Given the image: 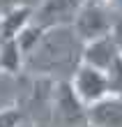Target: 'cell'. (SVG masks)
I'll list each match as a JSON object with an SVG mask.
<instances>
[{"label":"cell","mask_w":122,"mask_h":127,"mask_svg":"<svg viewBox=\"0 0 122 127\" xmlns=\"http://www.w3.org/2000/svg\"><path fill=\"white\" fill-rule=\"evenodd\" d=\"M85 127H92V125H85Z\"/></svg>","instance_id":"cell-13"},{"label":"cell","mask_w":122,"mask_h":127,"mask_svg":"<svg viewBox=\"0 0 122 127\" xmlns=\"http://www.w3.org/2000/svg\"><path fill=\"white\" fill-rule=\"evenodd\" d=\"M28 116L25 109L14 104V106H2L0 109V127H25Z\"/></svg>","instance_id":"cell-9"},{"label":"cell","mask_w":122,"mask_h":127,"mask_svg":"<svg viewBox=\"0 0 122 127\" xmlns=\"http://www.w3.org/2000/svg\"><path fill=\"white\" fill-rule=\"evenodd\" d=\"M23 63H25V58H23V53H21L16 39L0 44V72L19 74L21 69H23Z\"/></svg>","instance_id":"cell-8"},{"label":"cell","mask_w":122,"mask_h":127,"mask_svg":"<svg viewBox=\"0 0 122 127\" xmlns=\"http://www.w3.org/2000/svg\"><path fill=\"white\" fill-rule=\"evenodd\" d=\"M83 65H90L95 69H101L108 74L118 63H122V53L118 51L115 42L108 37H101V39H95L90 44H83V56H81Z\"/></svg>","instance_id":"cell-6"},{"label":"cell","mask_w":122,"mask_h":127,"mask_svg":"<svg viewBox=\"0 0 122 127\" xmlns=\"http://www.w3.org/2000/svg\"><path fill=\"white\" fill-rule=\"evenodd\" d=\"M88 125L92 127H122V97L111 95L88 109Z\"/></svg>","instance_id":"cell-7"},{"label":"cell","mask_w":122,"mask_h":127,"mask_svg":"<svg viewBox=\"0 0 122 127\" xmlns=\"http://www.w3.org/2000/svg\"><path fill=\"white\" fill-rule=\"evenodd\" d=\"M51 123H60L65 127H85L88 109L74 95L69 81H55L51 99Z\"/></svg>","instance_id":"cell-4"},{"label":"cell","mask_w":122,"mask_h":127,"mask_svg":"<svg viewBox=\"0 0 122 127\" xmlns=\"http://www.w3.org/2000/svg\"><path fill=\"white\" fill-rule=\"evenodd\" d=\"M111 5L113 0H83L81 2V9L72 23V30L83 44H90L95 39L111 35L113 21L118 16Z\"/></svg>","instance_id":"cell-2"},{"label":"cell","mask_w":122,"mask_h":127,"mask_svg":"<svg viewBox=\"0 0 122 127\" xmlns=\"http://www.w3.org/2000/svg\"><path fill=\"white\" fill-rule=\"evenodd\" d=\"M30 127H53L51 123H37V125H30Z\"/></svg>","instance_id":"cell-12"},{"label":"cell","mask_w":122,"mask_h":127,"mask_svg":"<svg viewBox=\"0 0 122 127\" xmlns=\"http://www.w3.org/2000/svg\"><path fill=\"white\" fill-rule=\"evenodd\" d=\"M42 0H0V12L16 9V7H25V9H35Z\"/></svg>","instance_id":"cell-10"},{"label":"cell","mask_w":122,"mask_h":127,"mask_svg":"<svg viewBox=\"0 0 122 127\" xmlns=\"http://www.w3.org/2000/svg\"><path fill=\"white\" fill-rule=\"evenodd\" d=\"M69 86H72L74 95L83 102V106H85V109L95 106V104L104 102L106 97L113 95L111 81H108V76H106V72L95 69V67L83 65V63L76 67V72L72 74Z\"/></svg>","instance_id":"cell-3"},{"label":"cell","mask_w":122,"mask_h":127,"mask_svg":"<svg viewBox=\"0 0 122 127\" xmlns=\"http://www.w3.org/2000/svg\"><path fill=\"white\" fill-rule=\"evenodd\" d=\"M111 39L115 42L118 51L122 53V16H120V14L115 16V21H113V28H111Z\"/></svg>","instance_id":"cell-11"},{"label":"cell","mask_w":122,"mask_h":127,"mask_svg":"<svg viewBox=\"0 0 122 127\" xmlns=\"http://www.w3.org/2000/svg\"><path fill=\"white\" fill-rule=\"evenodd\" d=\"M83 42L76 37L72 28L46 30L32 53L25 56L23 69L35 74L37 79L69 81L76 67L81 65Z\"/></svg>","instance_id":"cell-1"},{"label":"cell","mask_w":122,"mask_h":127,"mask_svg":"<svg viewBox=\"0 0 122 127\" xmlns=\"http://www.w3.org/2000/svg\"><path fill=\"white\" fill-rule=\"evenodd\" d=\"M78 9H81V0H42L32 9L30 23H35L42 30L72 28Z\"/></svg>","instance_id":"cell-5"}]
</instances>
